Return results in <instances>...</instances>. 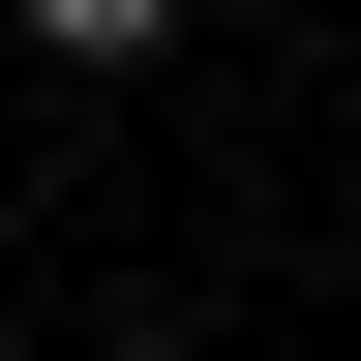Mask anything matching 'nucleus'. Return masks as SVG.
<instances>
[{
	"label": "nucleus",
	"instance_id": "1",
	"mask_svg": "<svg viewBox=\"0 0 361 361\" xmlns=\"http://www.w3.org/2000/svg\"><path fill=\"white\" fill-rule=\"evenodd\" d=\"M30 30H61V61H151V30H180V0H30Z\"/></svg>",
	"mask_w": 361,
	"mask_h": 361
}]
</instances>
